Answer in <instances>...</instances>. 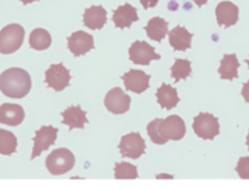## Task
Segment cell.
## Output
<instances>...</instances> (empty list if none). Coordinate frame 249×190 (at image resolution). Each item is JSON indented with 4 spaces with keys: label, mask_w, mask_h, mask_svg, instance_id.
I'll list each match as a JSON object with an SVG mask.
<instances>
[{
    "label": "cell",
    "mask_w": 249,
    "mask_h": 190,
    "mask_svg": "<svg viewBox=\"0 0 249 190\" xmlns=\"http://www.w3.org/2000/svg\"><path fill=\"white\" fill-rule=\"evenodd\" d=\"M32 86L31 76L22 69H9L0 75V90L8 98L21 99L30 93Z\"/></svg>",
    "instance_id": "obj_1"
},
{
    "label": "cell",
    "mask_w": 249,
    "mask_h": 190,
    "mask_svg": "<svg viewBox=\"0 0 249 190\" xmlns=\"http://www.w3.org/2000/svg\"><path fill=\"white\" fill-rule=\"evenodd\" d=\"M75 155L67 148H58L45 159V166L52 175L59 176L70 173L75 166Z\"/></svg>",
    "instance_id": "obj_2"
},
{
    "label": "cell",
    "mask_w": 249,
    "mask_h": 190,
    "mask_svg": "<svg viewBox=\"0 0 249 190\" xmlns=\"http://www.w3.org/2000/svg\"><path fill=\"white\" fill-rule=\"evenodd\" d=\"M186 126L180 116H168L166 120L160 119L158 123V138L160 144L163 145L168 140H181L185 137Z\"/></svg>",
    "instance_id": "obj_3"
},
{
    "label": "cell",
    "mask_w": 249,
    "mask_h": 190,
    "mask_svg": "<svg viewBox=\"0 0 249 190\" xmlns=\"http://www.w3.org/2000/svg\"><path fill=\"white\" fill-rule=\"evenodd\" d=\"M25 40V29L18 23L7 25L0 31V53L12 54L22 47Z\"/></svg>",
    "instance_id": "obj_4"
},
{
    "label": "cell",
    "mask_w": 249,
    "mask_h": 190,
    "mask_svg": "<svg viewBox=\"0 0 249 190\" xmlns=\"http://www.w3.org/2000/svg\"><path fill=\"white\" fill-rule=\"evenodd\" d=\"M193 130L198 138L203 140H213L220 134L218 119L211 113L200 112L193 122Z\"/></svg>",
    "instance_id": "obj_5"
},
{
    "label": "cell",
    "mask_w": 249,
    "mask_h": 190,
    "mask_svg": "<svg viewBox=\"0 0 249 190\" xmlns=\"http://www.w3.org/2000/svg\"><path fill=\"white\" fill-rule=\"evenodd\" d=\"M118 149L121 152L122 157L138 159L145 153V141L139 133H130L121 138Z\"/></svg>",
    "instance_id": "obj_6"
},
{
    "label": "cell",
    "mask_w": 249,
    "mask_h": 190,
    "mask_svg": "<svg viewBox=\"0 0 249 190\" xmlns=\"http://www.w3.org/2000/svg\"><path fill=\"white\" fill-rule=\"evenodd\" d=\"M128 57L130 61L140 66H148L152 61L160 59V55L156 53L153 47L142 40H136L135 43L131 44L128 49Z\"/></svg>",
    "instance_id": "obj_7"
},
{
    "label": "cell",
    "mask_w": 249,
    "mask_h": 190,
    "mask_svg": "<svg viewBox=\"0 0 249 190\" xmlns=\"http://www.w3.org/2000/svg\"><path fill=\"white\" fill-rule=\"evenodd\" d=\"M70 81H71V73L64 67L63 63L52 65L45 71V84L48 87L55 91H62L70 86Z\"/></svg>",
    "instance_id": "obj_8"
},
{
    "label": "cell",
    "mask_w": 249,
    "mask_h": 190,
    "mask_svg": "<svg viewBox=\"0 0 249 190\" xmlns=\"http://www.w3.org/2000/svg\"><path fill=\"white\" fill-rule=\"evenodd\" d=\"M58 129L53 126H43L41 129L35 131L34 138V149H32L31 159L39 157L43 152L48 151L57 140Z\"/></svg>",
    "instance_id": "obj_9"
},
{
    "label": "cell",
    "mask_w": 249,
    "mask_h": 190,
    "mask_svg": "<svg viewBox=\"0 0 249 190\" xmlns=\"http://www.w3.org/2000/svg\"><path fill=\"white\" fill-rule=\"evenodd\" d=\"M131 98L120 87L109 90L104 98V105L113 115H124L130 109Z\"/></svg>",
    "instance_id": "obj_10"
},
{
    "label": "cell",
    "mask_w": 249,
    "mask_h": 190,
    "mask_svg": "<svg viewBox=\"0 0 249 190\" xmlns=\"http://www.w3.org/2000/svg\"><path fill=\"white\" fill-rule=\"evenodd\" d=\"M122 80H124L126 90L132 93L142 94L149 89L150 76L140 69H130L122 76Z\"/></svg>",
    "instance_id": "obj_11"
},
{
    "label": "cell",
    "mask_w": 249,
    "mask_h": 190,
    "mask_svg": "<svg viewBox=\"0 0 249 190\" xmlns=\"http://www.w3.org/2000/svg\"><path fill=\"white\" fill-rule=\"evenodd\" d=\"M68 49L75 57H80L94 49L93 36L84 31H76L67 39Z\"/></svg>",
    "instance_id": "obj_12"
},
{
    "label": "cell",
    "mask_w": 249,
    "mask_h": 190,
    "mask_svg": "<svg viewBox=\"0 0 249 190\" xmlns=\"http://www.w3.org/2000/svg\"><path fill=\"white\" fill-rule=\"evenodd\" d=\"M216 18L221 27H231L239 19V8L231 1H221L216 7Z\"/></svg>",
    "instance_id": "obj_13"
},
{
    "label": "cell",
    "mask_w": 249,
    "mask_h": 190,
    "mask_svg": "<svg viewBox=\"0 0 249 190\" xmlns=\"http://www.w3.org/2000/svg\"><path fill=\"white\" fill-rule=\"evenodd\" d=\"M114 26L117 29H128L131 27L134 22L139 21L138 17V11L136 8H134L131 4L124 3V5L118 7L116 11H113V18H112Z\"/></svg>",
    "instance_id": "obj_14"
},
{
    "label": "cell",
    "mask_w": 249,
    "mask_h": 190,
    "mask_svg": "<svg viewBox=\"0 0 249 190\" xmlns=\"http://www.w3.org/2000/svg\"><path fill=\"white\" fill-rule=\"evenodd\" d=\"M25 120V111L19 104L4 103L0 105V123L7 126L21 125Z\"/></svg>",
    "instance_id": "obj_15"
},
{
    "label": "cell",
    "mask_w": 249,
    "mask_h": 190,
    "mask_svg": "<svg viewBox=\"0 0 249 190\" xmlns=\"http://www.w3.org/2000/svg\"><path fill=\"white\" fill-rule=\"evenodd\" d=\"M84 25L90 30L103 29L107 23V12L102 5H93L84 12Z\"/></svg>",
    "instance_id": "obj_16"
},
{
    "label": "cell",
    "mask_w": 249,
    "mask_h": 190,
    "mask_svg": "<svg viewBox=\"0 0 249 190\" xmlns=\"http://www.w3.org/2000/svg\"><path fill=\"white\" fill-rule=\"evenodd\" d=\"M62 117H63V123L68 126L70 131L73 129H84L85 123H88L86 119V112L82 111L80 105H72L68 107L66 111L62 112Z\"/></svg>",
    "instance_id": "obj_17"
},
{
    "label": "cell",
    "mask_w": 249,
    "mask_h": 190,
    "mask_svg": "<svg viewBox=\"0 0 249 190\" xmlns=\"http://www.w3.org/2000/svg\"><path fill=\"white\" fill-rule=\"evenodd\" d=\"M168 37H170V45L174 48L175 51L185 52L186 49H190V47H192L193 34L189 33L188 30L182 26H178L172 31H170Z\"/></svg>",
    "instance_id": "obj_18"
},
{
    "label": "cell",
    "mask_w": 249,
    "mask_h": 190,
    "mask_svg": "<svg viewBox=\"0 0 249 190\" xmlns=\"http://www.w3.org/2000/svg\"><path fill=\"white\" fill-rule=\"evenodd\" d=\"M156 97L158 104H160L163 109H167V111H170V109L176 107L178 104V102H180L178 95V90L166 83L162 84V85L158 87V90H157L156 93Z\"/></svg>",
    "instance_id": "obj_19"
},
{
    "label": "cell",
    "mask_w": 249,
    "mask_h": 190,
    "mask_svg": "<svg viewBox=\"0 0 249 190\" xmlns=\"http://www.w3.org/2000/svg\"><path fill=\"white\" fill-rule=\"evenodd\" d=\"M240 63L238 61V57L235 54H225L221 59L218 73L222 80H235L239 77L238 69Z\"/></svg>",
    "instance_id": "obj_20"
},
{
    "label": "cell",
    "mask_w": 249,
    "mask_h": 190,
    "mask_svg": "<svg viewBox=\"0 0 249 190\" xmlns=\"http://www.w3.org/2000/svg\"><path fill=\"white\" fill-rule=\"evenodd\" d=\"M145 33L149 39L160 43L168 34V22L160 17L150 18L145 26Z\"/></svg>",
    "instance_id": "obj_21"
},
{
    "label": "cell",
    "mask_w": 249,
    "mask_h": 190,
    "mask_svg": "<svg viewBox=\"0 0 249 190\" xmlns=\"http://www.w3.org/2000/svg\"><path fill=\"white\" fill-rule=\"evenodd\" d=\"M52 45V36L44 29L32 30L30 34V47L35 51H45Z\"/></svg>",
    "instance_id": "obj_22"
},
{
    "label": "cell",
    "mask_w": 249,
    "mask_h": 190,
    "mask_svg": "<svg viewBox=\"0 0 249 190\" xmlns=\"http://www.w3.org/2000/svg\"><path fill=\"white\" fill-rule=\"evenodd\" d=\"M17 149V138L13 133L0 129V155H11Z\"/></svg>",
    "instance_id": "obj_23"
},
{
    "label": "cell",
    "mask_w": 249,
    "mask_h": 190,
    "mask_svg": "<svg viewBox=\"0 0 249 190\" xmlns=\"http://www.w3.org/2000/svg\"><path fill=\"white\" fill-rule=\"evenodd\" d=\"M138 167L127 162H117L114 165V177L117 180H134L138 179Z\"/></svg>",
    "instance_id": "obj_24"
},
{
    "label": "cell",
    "mask_w": 249,
    "mask_h": 190,
    "mask_svg": "<svg viewBox=\"0 0 249 190\" xmlns=\"http://www.w3.org/2000/svg\"><path fill=\"white\" fill-rule=\"evenodd\" d=\"M192 75V63L188 59H176L171 67L172 79L178 83L180 80H185Z\"/></svg>",
    "instance_id": "obj_25"
},
{
    "label": "cell",
    "mask_w": 249,
    "mask_h": 190,
    "mask_svg": "<svg viewBox=\"0 0 249 190\" xmlns=\"http://www.w3.org/2000/svg\"><path fill=\"white\" fill-rule=\"evenodd\" d=\"M235 171L240 176V179L249 180V155L248 157H242L239 159Z\"/></svg>",
    "instance_id": "obj_26"
},
{
    "label": "cell",
    "mask_w": 249,
    "mask_h": 190,
    "mask_svg": "<svg viewBox=\"0 0 249 190\" xmlns=\"http://www.w3.org/2000/svg\"><path fill=\"white\" fill-rule=\"evenodd\" d=\"M140 3L144 7V9H149V8L156 7L158 4V0H140Z\"/></svg>",
    "instance_id": "obj_27"
},
{
    "label": "cell",
    "mask_w": 249,
    "mask_h": 190,
    "mask_svg": "<svg viewBox=\"0 0 249 190\" xmlns=\"http://www.w3.org/2000/svg\"><path fill=\"white\" fill-rule=\"evenodd\" d=\"M242 95H243V98H244V101H246L247 103H249V81L243 85Z\"/></svg>",
    "instance_id": "obj_28"
},
{
    "label": "cell",
    "mask_w": 249,
    "mask_h": 190,
    "mask_svg": "<svg viewBox=\"0 0 249 190\" xmlns=\"http://www.w3.org/2000/svg\"><path fill=\"white\" fill-rule=\"evenodd\" d=\"M193 1L196 4V7H203V5H204V4H206L208 0H193Z\"/></svg>",
    "instance_id": "obj_29"
},
{
    "label": "cell",
    "mask_w": 249,
    "mask_h": 190,
    "mask_svg": "<svg viewBox=\"0 0 249 190\" xmlns=\"http://www.w3.org/2000/svg\"><path fill=\"white\" fill-rule=\"evenodd\" d=\"M21 1H22V3H23V4H25V5H26V4L34 3V1H39V0H21Z\"/></svg>",
    "instance_id": "obj_30"
},
{
    "label": "cell",
    "mask_w": 249,
    "mask_h": 190,
    "mask_svg": "<svg viewBox=\"0 0 249 190\" xmlns=\"http://www.w3.org/2000/svg\"><path fill=\"white\" fill-rule=\"evenodd\" d=\"M247 145H248V149H249V133H248V137H247Z\"/></svg>",
    "instance_id": "obj_31"
},
{
    "label": "cell",
    "mask_w": 249,
    "mask_h": 190,
    "mask_svg": "<svg viewBox=\"0 0 249 190\" xmlns=\"http://www.w3.org/2000/svg\"><path fill=\"white\" fill-rule=\"evenodd\" d=\"M246 63L248 65V67H249V59H246Z\"/></svg>",
    "instance_id": "obj_32"
}]
</instances>
